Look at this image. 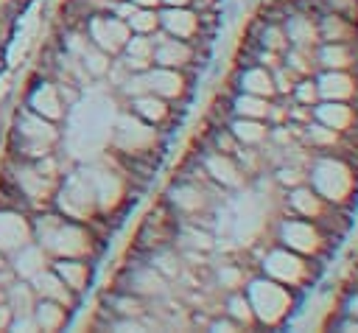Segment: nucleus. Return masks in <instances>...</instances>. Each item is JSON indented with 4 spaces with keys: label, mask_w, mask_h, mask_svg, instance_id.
I'll return each instance as SVG.
<instances>
[{
    "label": "nucleus",
    "mask_w": 358,
    "mask_h": 333,
    "mask_svg": "<svg viewBox=\"0 0 358 333\" xmlns=\"http://www.w3.org/2000/svg\"><path fill=\"white\" fill-rule=\"evenodd\" d=\"M34 241L53 257H90L95 260L103 249V241L95 238V232L84 221L64 218L53 207L39 210L31 215Z\"/></svg>",
    "instance_id": "1"
},
{
    "label": "nucleus",
    "mask_w": 358,
    "mask_h": 333,
    "mask_svg": "<svg viewBox=\"0 0 358 333\" xmlns=\"http://www.w3.org/2000/svg\"><path fill=\"white\" fill-rule=\"evenodd\" d=\"M62 126L31 112L28 106L17 109L11 115V123H8V137H6V154L11 157H20V160H39L50 151L59 148L62 143Z\"/></svg>",
    "instance_id": "2"
},
{
    "label": "nucleus",
    "mask_w": 358,
    "mask_h": 333,
    "mask_svg": "<svg viewBox=\"0 0 358 333\" xmlns=\"http://www.w3.org/2000/svg\"><path fill=\"white\" fill-rule=\"evenodd\" d=\"M327 204L352 210L358 201V171L336 154H313L305 179Z\"/></svg>",
    "instance_id": "3"
},
{
    "label": "nucleus",
    "mask_w": 358,
    "mask_h": 333,
    "mask_svg": "<svg viewBox=\"0 0 358 333\" xmlns=\"http://www.w3.org/2000/svg\"><path fill=\"white\" fill-rule=\"evenodd\" d=\"M243 294L252 305V313H255V322L257 327H282L291 316V311L296 308L299 302V291L260 274L255 280H249L243 285Z\"/></svg>",
    "instance_id": "4"
},
{
    "label": "nucleus",
    "mask_w": 358,
    "mask_h": 333,
    "mask_svg": "<svg viewBox=\"0 0 358 333\" xmlns=\"http://www.w3.org/2000/svg\"><path fill=\"white\" fill-rule=\"evenodd\" d=\"M322 266L324 263L310 260V257H305L299 252H291L282 243L266 246V255L260 260V271L266 277H271V280H277V283H282V285H288V288H294L299 294L319 280Z\"/></svg>",
    "instance_id": "5"
},
{
    "label": "nucleus",
    "mask_w": 358,
    "mask_h": 333,
    "mask_svg": "<svg viewBox=\"0 0 358 333\" xmlns=\"http://www.w3.org/2000/svg\"><path fill=\"white\" fill-rule=\"evenodd\" d=\"M162 146H165V132L140 120L131 112H126L117 120L115 134L109 140V148L115 154H123V157H131V160H145V162H154V165H157V157L162 154Z\"/></svg>",
    "instance_id": "6"
},
{
    "label": "nucleus",
    "mask_w": 358,
    "mask_h": 333,
    "mask_svg": "<svg viewBox=\"0 0 358 333\" xmlns=\"http://www.w3.org/2000/svg\"><path fill=\"white\" fill-rule=\"evenodd\" d=\"M277 243H282L285 249L299 252L310 260H319V263H324L336 249V243H330V238L316 227V221L291 215V213H285V218H280Z\"/></svg>",
    "instance_id": "7"
},
{
    "label": "nucleus",
    "mask_w": 358,
    "mask_h": 333,
    "mask_svg": "<svg viewBox=\"0 0 358 333\" xmlns=\"http://www.w3.org/2000/svg\"><path fill=\"white\" fill-rule=\"evenodd\" d=\"M50 207L56 213H62L64 218L73 221H90L98 213V201H95V190L90 182L87 171H67L50 199Z\"/></svg>",
    "instance_id": "8"
},
{
    "label": "nucleus",
    "mask_w": 358,
    "mask_h": 333,
    "mask_svg": "<svg viewBox=\"0 0 358 333\" xmlns=\"http://www.w3.org/2000/svg\"><path fill=\"white\" fill-rule=\"evenodd\" d=\"M81 31H84L101 50H106L109 56H120L123 48H126V42H129V36H131L126 20L115 17L112 11H101V14L87 17V22H84Z\"/></svg>",
    "instance_id": "9"
},
{
    "label": "nucleus",
    "mask_w": 358,
    "mask_h": 333,
    "mask_svg": "<svg viewBox=\"0 0 358 333\" xmlns=\"http://www.w3.org/2000/svg\"><path fill=\"white\" fill-rule=\"evenodd\" d=\"M25 106H28L31 112H36V115L53 120V123H62V120L67 118V109H70V106L62 101L56 84H53L48 76L36 73V70L31 73V87H28V92H25Z\"/></svg>",
    "instance_id": "10"
},
{
    "label": "nucleus",
    "mask_w": 358,
    "mask_h": 333,
    "mask_svg": "<svg viewBox=\"0 0 358 333\" xmlns=\"http://www.w3.org/2000/svg\"><path fill=\"white\" fill-rule=\"evenodd\" d=\"M143 78H145L148 92H154V95L171 101L173 106H176V104H185L187 95H190V73H185V70L151 64L148 70H143Z\"/></svg>",
    "instance_id": "11"
},
{
    "label": "nucleus",
    "mask_w": 358,
    "mask_h": 333,
    "mask_svg": "<svg viewBox=\"0 0 358 333\" xmlns=\"http://www.w3.org/2000/svg\"><path fill=\"white\" fill-rule=\"evenodd\" d=\"M151 42H154V64L176 67V70H185V73H193V67L199 64V59H196V45L187 42V39L168 36L162 28H157V31L151 34Z\"/></svg>",
    "instance_id": "12"
},
{
    "label": "nucleus",
    "mask_w": 358,
    "mask_h": 333,
    "mask_svg": "<svg viewBox=\"0 0 358 333\" xmlns=\"http://www.w3.org/2000/svg\"><path fill=\"white\" fill-rule=\"evenodd\" d=\"M199 162H201L204 173L210 176V182H215V185L224 187V190H238V187H243L246 179H249V176L241 171V165H238V160H235L232 154H221V151H215V148H207V151L199 157Z\"/></svg>",
    "instance_id": "13"
},
{
    "label": "nucleus",
    "mask_w": 358,
    "mask_h": 333,
    "mask_svg": "<svg viewBox=\"0 0 358 333\" xmlns=\"http://www.w3.org/2000/svg\"><path fill=\"white\" fill-rule=\"evenodd\" d=\"M34 241L31 229V215L14 207H0V252L11 257L17 249Z\"/></svg>",
    "instance_id": "14"
},
{
    "label": "nucleus",
    "mask_w": 358,
    "mask_h": 333,
    "mask_svg": "<svg viewBox=\"0 0 358 333\" xmlns=\"http://www.w3.org/2000/svg\"><path fill=\"white\" fill-rule=\"evenodd\" d=\"M159 28L168 34V36H176V39H199L201 36V20H199V11H193L190 6H159Z\"/></svg>",
    "instance_id": "15"
},
{
    "label": "nucleus",
    "mask_w": 358,
    "mask_h": 333,
    "mask_svg": "<svg viewBox=\"0 0 358 333\" xmlns=\"http://www.w3.org/2000/svg\"><path fill=\"white\" fill-rule=\"evenodd\" d=\"M129 112L137 115L140 120H145V123L162 129V132H168L171 123L176 120V106H173L171 101L154 95V92H140V95L129 98Z\"/></svg>",
    "instance_id": "16"
},
{
    "label": "nucleus",
    "mask_w": 358,
    "mask_h": 333,
    "mask_svg": "<svg viewBox=\"0 0 358 333\" xmlns=\"http://www.w3.org/2000/svg\"><path fill=\"white\" fill-rule=\"evenodd\" d=\"M330 207H333V204H327L308 182H302V185L285 190V213H291V215H302V218L316 221V218H322Z\"/></svg>",
    "instance_id": "17"
},
{
    "label": "nucleus",
    "mask_w": 358,
    "mask_h": 333,
    "mask_svg": "<svg viewBox=\"0 0 358 333\" xmlns=\"http://www.w3.org/2000/svg\"><path fill=\"white\" fill-rule=\"evenodd\" d=\"M31 285H34V291H36L39 299H53V302L64 305L67 311H76L78 302H81V297H78L76 291H70V288L62 283V277H59L50 266L42 269L39 274H34V277H31Z\"/></svg>",
    "instance_id": "18"
},
{
    "label": "nucleus",
    "mask_w": 358,
    "mask_h": 333,
    "mask_svg": "<svg viewBox=\"0 0 358 333\" xmlns=\"http://www.w3.org/2000/svg\"><path fill=\"white\" fill-rule=\"evenodd\" d=\"M319 101H352L358 81L350 70H319L316 76Z\"/></svg>",
    "instance_id": "19"
},
{
    "label": "nucleus",
    "mask_w": 358,
    "mask_h": 333,
    "mask_svg": "<svg viewBox=\"0 0 358 333\" xmlns=\"http://www.w3.org/2000/svg\"><path fill=\"white\" fill-rule=\"evenodd\" d=\"M50 269L78 297L92 285V260L90 257H53L50 260Z\"/></svg>",
    "instance_id": "20"
},
{
    "label": "nucleus",
    "mask_w": 358,
    "mask_h": 333,
    "mask_svg": "<svg viewBox=\"0 0 358 333\" xmlns=\"http://www.w3.org/2000/svg\"><path fill=\"white\" fill-rule=\"evenodd\" d=\"M280 25H282V31H285L288 45H296V48H316V45H319L316 14H310V11H294V14H288Z\"/></svg>",
    "instance_id": "21"
},
{
    "label": "nucleus",
    "mask_w": 358,
    "mask_h": 333,
    "mask_svg": "<svg viewBox=\"0 0 358 333\" xmlns=\"http://www.w3.org/2000/svg\"><path fill=\"white\" fill-rule=\"evenodd\" d=\"M313 120H319L327 129H336V132L347 134L352 129V123L358 120V115H355L350 101H319L313 106Z\"/></svg>",
    "instance_id": "22"
},
{
    "label": "nucleus",
    "mask_w": 358,
    "mask_h": 333,
    "mask_svg": "<svg viewBox=\"0 0 358 333\" xmlns=\"http://www.w3.org/2000/svg\"><path fill=\"white\" fill-rule=\"evenodd\" d=\"M232 81L238 84V92H252V95H263V98H277L274 81H271V70L260 67V64H246L238 67Z\"/></svg>",
    "instance_id": "23"
},
{
    "label": "nucleus",
    "mask_w": 358,
    "mask_h": 333,
    "mask_svg": "<svg viewBox=\"0 0 358 333\" xmlns=\"http://www.w3.org/2000/svg\"><path fill=\"white\" fill-rule=\"evenodd\" d=\"M8 266L14 269V274H17L20 280H31L34 274H39L42 269L50 266V255H48L36 241H31V243H25L22 249H17V252L8 257Z\"/></svg>",
    "instance_id": "24"
},
{
    "label": "nucleus",
    "mask_w": 358,
    "mask_h": 333,
    "mask_svg": "<svg viewBox=\"0 0 358 333\" xmlns=\"http://www.w3.org/2000/svg\"><path fill=\"white\" fill-rule=\"evenodd\" d=\"M227 129L232 132V137L238 140V146H246V148H260L268 143V132L271 126L266 120H257V118H238L232 115L227 120Z\"/></svg>",
    "instance_id": "25"
},
{
    "label": "nucleus",
    "mask_w": 358,
    "mask_h": 333,
    "mask_svg": "<svg viewBox=\"0 0 358 333\" xmlns=\"http://www.w3.org/2000/svg\"><path fill=\"white\" fill-rule=\"evenodd\" d=\"M316 28H319V42H352L358 36V25L336 11L316 14Z\"/></svg>",
    "instance_id": "26"
},
{
    "label": "nucleus",
    "mask_w": 358,
    "mask_h": 333,
    "mask_svg": "<svg viewBox=\"0 0 358 333\" xmlns=\"http://www.w3.org/2000/svg\"><path fill=\"white\" fill-rule=\"evenodd\" d=\"M313 53L319 70H350V64L355 62L350 42H319Z\"/></svg>",
    "instance_id": "27"
},
{
    "label": "nucleus",
    "mask_w": 358,
    "mask_h": 333,
    "mask_svg": "<svg viewBox=\"0 0 358 333\" xmlns=\"http://www.w3.org/2000/svg\"><path fill=\"white\" fill-rule=\"evenodd\" d=\"M36 291L31 285V280H14L11 285H6V305L11 311V319L17 316H31L34 313V305H36Z\"/></svg>",
    "instance_id": "28"
},
{
    "label": "nucleus",
    "mask_w": 358,
    "mask_h": 333,
    "mask_svg": "<svg viewBox=\"0 0 358 333\" xmlns=\"http://www.w3.org/2000/svg\"><path fill=\"white\" fill-rule=\"evenodd\" d=\"M31 316H34V322H36V330H48V333L64 330L67 322H70V311H67L64 305L53 302V299H36Z\"/></svg>",
    "instance_id": "29"
},
{
    "label": "nucleus",
    "mask_w": 358,
    "mask_h": 333,
    "mask_svg": "<svg viewBox=\"0 0 358 333\" xmlns=\"http://www.w3.org/2000/svg\"><path fill=\"white\" fill-rule=\"evenodd\" d=\"M316 48H296V45H288L285 53H282V64L291 67L299 78L302 76H316L319 73V64H316Z\"/></svg>",
    "instance_id": "30"
},
{
    "label": "nucleus",
    "mask_w": 358,
    "mask_h": 333,
    "mask_svg": "<svg viewBox=\"0 0 358 333\" xmlns=\"http://www.w3.org/2000/svg\"><path fill=\"white\" fill-rule=\"evenodd\" d=\"M268 104H271V98L252 95V92H238V95L232 98V104H229V112L238 115V118H257V120H266Z\"/></svg>",
    "instance_id": "31"
},
{
    "label": "nucleus",
    "mask_w": 358,
    "mask_h": 333,
    "mask_svg": "<svg viewBox=\"0 0 358 333\" xmlns=\"http://www.w3.org/2000/svg\"><path fill=\"white\" fill-rule=\"evenodd\" d=\"M227 316H232V319L241 325V330H243V327H246V330L257 327L255 313H252V305H249V299H246L243 288L229 291V297H227Z\"/></svg>",
    "instance_id": "32"
},
{
    "label": "nucleus",
    "mask_w": 358,
    "mask_h": 333,
    "mask_svg": "<svg viewBox=\"0 0 358 333\" xmlns=\"http://www.w3.org/2000/svg\"><path fill=\"white\" fill-rule=\"evenodd\" d=\"M255 42H257V48H266V50H274V53H285V48H288V39H285V31H282L280 22H263Z\"/></svg>",
    "instance_id": "33"
},
{
    "label": "nucleus",
    "mask_w": 358,
    "mask_h": 333,
    "mask_svg": "<svg viewBox=\"0 0 358 333\" xmlns=\"http://www.w3.org/2000/svg\"><path fill=\"white\" fill-rule=\"evenodd\" d=\"M126 25L131 34H154L159 28V11L157 8H134L131 17H126Z\"/></svg>",
    "instance_id": "34"
},
{
    "label": "nucleus",
    "mask_w": 358,
    "mask_h": 333,
    "mask_svg": "<svg viewBox=\"0 0 358 333\" xmlns=\"http://www.w3.org/2000/svg\"><path fill=\"white\" fill-rule=\"evenodd\" d=\"M291 101L305 104V106H316V104H319V87H316V78H313V76H302V78L294 84Z\"/></svg>",
    "instance_id": "35"
},
{
    "label": "nucleus",
    "mask_w": 358,
    "mask_h": 333,
    "mask_svg": "<svg viewBox=\"0 0 358 333\" xmlns=\"http://www.w3.org/2000/svg\"><path fill=\"white\" fill-rule=\"evenodd\" d=\"M308 179V171L305 168H299V165H294V162H282L277 171H274V182L280 185V187H296V185H302Z\"/></svg>",
    "instance_id": "36"
},
{
    "label": "nucleus",
    "mask_w": 358,
    "mask_h": 333,
    "mask_svg": "<svg viewBox=\"0 0 358 333\" xmlns=\"http://www.w3.org/2000/svg\"><path fill=\"white\" fill-rule=\"evenodd\" d=\"M215 280H218V285L227 288V291H238L241 285H246V283H243V266H238V263H221Z\"/></svg>",
    "instance_id": "37"
},
{
    "label": "nucleus",
    "mask_w": 358,
    "mask_h": 333,
    "mask_svg": "<svg viewBox=\"0 0 358 333\" xmlns=\"http://www.w3.org/2000/svg\"><path fill=\"white\" fill-rule=\"evenodd\" d=\"M271 81H274V90H277V95H285V98H291V92H294V84L299 81V76H296L291 67L280 64V67H274V70H271Z\"/></svg>",
    "instance_id": "38"
},
{
    "label": "nucleus",
    "mask_w": 358,
    "mask_h": 333,
    "mask_svg": "<svg viewBox=\"0 0 358 333\" xmlns=\"http://www.w3.org/2000/svg\"><path fill=\"white\" fill-rule=\"evenodd\" d=\"M255 64L266 67V70H274L282 64V53H274V50H266V48H257L255 50Z\"/></svg>",
    "instance_id": "39"
},
{
    "label": "nucleus",
    "mask_w": 358,
    "mask_h": 333,
    "mask_svg": "<svg viewBox=\"0 0 358 333\" xmlns=\"http://www.w3.org/2000/svg\"><path fill=\"white\" fill-rule=\"evenodd\" d=\"M207 327H210V330H224V333H229V330H241V325H238L232 316H224V319H221V316H213Z\"/></svg>",
    "instance_id": "40"
},
{
    "label": "nucleus",
    "mask_w": 358,
    "mask_h": 333,
    "mask_svg": "<svg viewBox=\"0 0 358 333\" xmlns=\"http://www.w3.org/2000/svg\"><path fill=\"white\" fill-rule=\"evenodd\" d=\"M344 316L358 319V285H355V291H350V297L344 299Z\"/></svg>",
    "instance_id": "41"
},
{
    "label": "nucleus",
    "mask_w": 358,
    "mask_h": 333,
    "mask_svg": "<svg viewBox=\"0 0 358 333\" xmlns=\"http://www.w3.org/2000/svg\"><path fill=\"white\" fill-rule=\"evenodd\" d=\"M218 3H221V0H190V8L201 14V11H215Z\"/></svg>",
    "instance_id": "42"
},
{
    "label": "nucleus",
    "mask_w": 358,
    "mask_h": 333,
    "mask_svg": "<svg viewBox=\"0 0 358 333\" xmlns=\"http://www.w3.org/2000/svg\"><path fill=\"white\" fill-rule=\"evenodd\" d=\"M8 325H11V311L6 302H0V330H8Z\"/></svg>",
    "instance_id": "43"
},
{
    "label": "nucleus",
    "mask_w": 358,
    "mask_h": 333,
    "mask_svg": "<svg viewBox=\"0 0 358 333\" xmlns=\"http://www.w3.org/2000/svg\"><path fill=\"white\" fill-rule=\"evenodd\" d=\"M134 6H140V8H159L162 3L159 0H131Z\"/></svg>",
    "instance_id": "44"
},
{
    "label": "nucleus",
    "mask_w": 358,
    "mask_h": 333,
    "mask_svg": "<svg viewBox=\"0 0 358 333\" xmlns=\"http://www.w3.org/2000/svg\"><path fill=\"white\" fill-rule=\"evenodd\" d=\"M162 6H190V0H159Z\"/></svg>",
    "instance_id": "45"
},
{
    "label": "nucleus",
    "mask_w": 358,
    "mask_h": 333,
    "mask_svg": "<svg viewBox=\"0 0 358 333\" xmlns=\"http://www.w3.org/2000/svg\"><path fill=\"white\" fill-rule=\"evenodd\" d=\"M6 263H8V257H6V255H3V252H0V269H3V266H6Z\"/></svg>",
    "instance_id": "46"
},
{
    "label": "nucleus",
    "mask_w": 358,
    "mask_h": 333,
    "mask_svg": "<svg viewBox=\"0 0 358 333\" xmlns=\"http://www.w3.org/2000/svg\"><path fill=\"white\" fill-rule=\"evenodd\" d=\"M0 302H6V288L0 285Z\"/></svg>",
    "instance_id": "47"
},
{
    "label": "nucleus",
    "mask_w": 358,
    "mask_h": 333,
    "mask_svg": "<svg viewBox=\"0 0 358 333\" xmlns=\"http://www.w3.org/2000/svg\"><path fill=\"white\" fill-rule=\"evenodd\" d=\"M0 64H3V48H0Z\"/></svg>",
    "instance_id": "48"
}]
</instances>
